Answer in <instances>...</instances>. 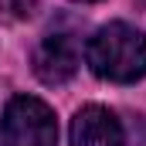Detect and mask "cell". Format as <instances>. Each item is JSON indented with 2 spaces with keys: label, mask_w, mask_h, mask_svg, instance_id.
<instances>
[{
  "label": "cell",
  "mask_w": 146,
  "mask_h": 146,
  "mask_svg": "<svg viewBox=\"0 0 146 146\" xmlns=\"http://www.w3.org/2000/svg\"><path fill=\"white\" fill-rule=\"evenodd\" d=\"M78 3H95V0H78Z\"/></svg>",
  "instance_id": "cell-6"
},
{
  "label": "cell",
  "mask_w": 146,
  "mask_h": 146,
  "mask_svg": "<svg viewBox=\"0 0 146 146\" xmlns=\"http://www.w3.org/2000/svg\"><path fill=\"white\" fill-rule=\"evenodd\" d=\"M78 72V41L72 31H51L34 51V75L44 85H65Z\"/></svg>",
  "instance_id": "cell-3"
},
{
  "label": "cell",
  "mask_w": 146,
  "mask_h": 146,
  "mask_svg": "<svg viewBox=\"0 0 146 146\" xmlns=\"http://www.w3.org/2000/svg\"><path fill=\"white\" fill-rule=\"evenodd\" d=\"M0 143L3 146H58L54 112L34 95H17L7 102L0 119Z\"/></svg>",
  "instance_id": "cell-2"
},
{
  "label": "cell",
  "mask_w": 146,
  "mask_h": 146,
  "mask_svg": "<svg viewBox=\"0 0 146 146\" xmlns=\"http://www.w3.org/2000/svg\"><path fill=\"white\" fill-rule=\"evenodd\" d=\"M31 7H34V0H10V10H14L17 17H27Z\"/></svg>",
  "instance_id": "cell-5"
},
{
  "label": "cell",
  "mask_w": 146,
  "mask_h": 146,
  "mask_svg": "<svg viewBox=\"0 0 146 146\" xmlns=\"http://www.w3.org/2000/svg\"><path fill=\"white\" fill-rule=\"evenodd\" d=\"M72 146H126V133L109 109L85 106L72 119Z\"/></svg>",
  "instance_id": "cell-4"
},
{
  "label": "cell",
  "mask_w": 146,
  "mask_h": 146,
  "mask_svg": "<svg viewBox=\"0 0 146 146\" xmlns=\"http://www.w3.org/2000/svg\"><path fill=\"white\" fill-rule=\"evenodd\" d=\"M85 61L106 82H119V85L139 82L146 75V37L122 21H112L88 37Z\"/></svg>",
  "instance_id": "cell-1"
}]
</instances>
